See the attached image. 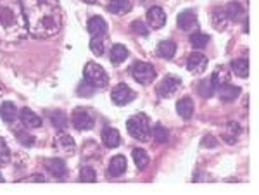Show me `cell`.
Segmentation results:
<instances>
[{
  "mask_svg": "<svg viewBox=\"0 0 259 195\" xmlns=\"http://www.w3.org/2000/svg\"><path fill=\"white\" fill-rule=\"evenodd\" d=\"M180 88H182V80L171 74V76H166L164 80L159 83V86H157V95H159L161 99H171L177 95Z\"/></svg>",
  "mask_w": 259,
  "mask_h": 195,
  "instance_id": "7",
  "label": "cell"
},
{
  "mask_svg": "<svg viewBox=\"0 0 259 195\" xmlns=\"http://www.w3.org/2000/svg\"><path fill=\"white\" fill-rule=\"evenodd\" d=\"M227 128H228L230 133L225 135V140H227L228 143H233L237 140V136H239V133H240V128H239V124H237V123H228Z\"/></svg>",
  "mask_w": 259,
  "mask_h": 195,
  "instance_id": "33",
  "label": "cell"
},
{
  "mask_svg": "<svg viewBox=\"0 0 259 195\" xmlns=\"http://www.w3.org/2000/svg\"><path fill=\"white\" fill-rule=\"evenodd\" d=\"M45 168L49 169V173L54 178H64L66 175H68V166H66L64 161L57 159V157L45 161Z\"/></svg>",
  "mask_w": 259,
  "mask_h": 195,
  "instance_id": "14",
  "label": "cell"
},
{
  "mask_svg": "<svg viewBox=\"0 0 259 195\" xmlns=\"http://www.w3.org/2000/svg\"><path fill=\"white\" fill-rule=\"evenodd\" d=\"M90 51L95 54V56H102L104 54V41H102V38H92V41H90Z\"/></svg>",
  "mask_w": 259,
  "mask_h": 195,
  "instance_id": "37",
  "label": "cell"
},
{
  "mask_svg": "<svg viewBox=\"0 0 259 195\" xmlns=\"http://www.w3.org/2000/svg\"><path fill=\"white\" fill-rule=\"evenodd\" d=\"M24 181H45V178L41 175H33V176H28Z\"/></svg>",
  "mask_w": 259,
  "mask_h": 195,
  "instance_id": "40",
  "label": "cell"
},
{
  "mask_svg": "<svg viewBox=\"0 0 259 195\" xmlns=\"http://www.w3.org/2000/svg\"><path fill=\"white\" fill-rule=\"evenodd\" d=\"M126 130L128 133L133 136L135 140L140 142H147L150 136V121L145 114H135L126 121Z\"/></svg>",
  "mask_w": 259,
  "mask_h": 195,
  "instance_id": "3",
  "label": "cell"
},
{
  "mask_svg": "<svg viewBox=\"0 0 259 195\" xmlns=\"http://www.w3.org/2000/svg\"><path fill=\"white\" fill-rule=\"evenodd\" d=\"M152 136H154V140H156L157 143H166V142H168V138H169V131L166 130L162 124H154Z\"/></svg>",
  "mask_w": 259,
  "mask_h": 195,
  "instance_id": "30",
  "label": "cell"
},
{
  "mask_svg": "<svg viewBox=\"0 0 259 195\" xmlns=\"http://www.w3.org/2000/svg\"><path fill=\"white\" fill-rule=\"evenodd\" d=\"M87 30H89L92 38H97V36H99V38H102V36L107 33V23L100 18V16H95V18H92L89 21V24H87Z\"/></svg>",
  "mask_w": 259,
  "mask_h": 195,
  "instance_id": "13",
  "label": "cell"
},
{
  "mask_svg": "<svg viewBox=\"0 0 259 195\" xmlns=\"http://www.w3.org/2000/svg\"><path fill=\"white\" fill-rule=\"evenodd\" d=\"M147 23L152 30H161L166 24V14L161 7H150L147 11Z\"/></svg>",
  "mask_w": 259,
  "mask_h": 195,
  "instance_id": "12",
  "label": "cell"
},
{
  "mask_svg": "<svg viewBox=\"0 0 259 195\" xmlns=\"http://www.w3.org/2000/svg\"><path fill=\"white\" fill-rule=\"evenodd\" d=\"M187 68H189V71L194 74H202L207 68V57L200 52L190 54L189 61H187Z\"/></svg>",
  "mask_w": 259,
  "mask_h": 195,
  "instance_id": "9",
  "label": "cell"
},
{
  "mask_svg": "<svg viewBox=\"0 0 259 195\" xmlns=\"http://www.w3.org/2000/svg\"><path fill=\"white\" fill-rule=\"evenodd\" d=\"M111 97H112V102H114L116 106H126V104L135 101L137 95H135V92H133V90L130 88L128 85H124V83H119L118 86H114Z\"/></svg>",
  "mask_w": 259,
  "mask_h": 195,
  "instance_id": "8",
  "label": "cell"
},
{
  "mask_svg": "<svg viewBox=\"0 0 259 195\" xmlns=\"http://www.w3.org/2000/svg\"><path fill=\"white\" fill-rule=\"evenodd\" d=\"M49 119L57 130H64V128L68 126V116L62 113V111H50Z\"/></svg>",
  "mask_w": 259,
  "mask_h": 195,
  "instance_id": "25",
  "label": "cell"
},
{
  "mask_svg": "<svg viewBox=\"0 0 259 195\" xmlns=\"http://www.w3.org/2000/svg\"><path fill=\"white\" fill-rule=\"evenodd\" d=\"M177 52V43L173 40H162L159 45H157V54L164 59H171Z\"/></svg>",
  "mask_w": 259,
  "mask_h": 195,
  "instance_id": "23",
  "label": "cell"
},
{
  "mask_svg": "<svg viewBox=\"0 0 259 195\" xmlns=\"http://www.w3.org/2000/svg\"><path fill=\"white\" fill-rule=\"evenodd\" d=\"M83 76H85V81L90 83L95 88H104V86L109 83V76L104 71L102 66L95 64V62H89L83 69Z\"/></svg>",
  "mask_w": 259,
  "mask_h": 195,
  "instance_id": "4",
  "label": "cell"
},
{
  "mask_svg": "<svg viewBox=\"0 0 259 195\" xmlns=\"http://www.w3.org/2000/svg\"><path fill=\"white\" fill-rule=\"evenodd\" d=\"M225 12H227L228 19H232V21H239L240 18H244V9H242V6L239 2H230Z\"/></svg>",
  "mask_w": 259,
  "mask_h": 195,
  "instance_id": "29",
  "label": "cell"
},
{
  "mask_svg": "<svg viewBox=\"0 0 259 195\" xmlns=\"http://www.w3.org/2000/svg\"><path fill=\"white\" fill-rule=\"evenodd\" d=\"M0 181H4V176L2 175H0Z\"/></svg>",
  "mask_w": 259,
  "mask_h": 195,
  "instance_id": "43",
  "label": "cell"
},
{
  "mask_svg": "<svg viewBox=\"0 0 259 195\" xmlns=\"http://www.w3.org/2000/svg\"><path fill=\"white\" fill-rule=\"evenodd\" d=\"M16 135H18L19 143H23L24 147H31V145L35 143V136L30 135V133H26V131L18 130V131H16Z\"/></svg>",
  "mask_w": 259,
  "mask_h": 195,
  "instance_id": "35",
  "label": "cell"
},
{
  "mask_svg": "<svg viewBox=\"0 0 259 195\" xmlns=\"http://www.w3.org/2000/svg\"><path fill=\"white\" fill-rule=\"evenodd\" d=\"M71 123H73V126L76 128L78 131H87L94 128L95 119L89 109L76 107V109L73 111V114H71Z\"/></svg>",
  "mask_w": 259,
  "mask_h": 195,
  "instance_id": "6",
  "label": "cell"
},
{
  "mask_svg": "<svg viewBox=\"0 0 259 195\" xmlns=\"http://www.w3.org/2000/svg\"><path fill=\"white\" fill-rule=\"evenodd\" d=\"M100 138H102V142L107 149H116L121 143V135L116 128H104Z\"/></svg>",
  "mask_w": 259,
  "mask_h": 195,
  "instance_id": "15",
  "label": "cell"
},
{
  "mask_svg": "<svg viewBox=\"0 0 259 195\" xmlns=\"http://www.w3.org/2000/svg\"><path fill=\"white\" fill-rule=\"evenodd\" d=\"M28 35L19 0H0V40L19 41Z\"/></svg>",
  "mask_w": 259,
  "mask_h": 195,
  "instance_id": "2",
  "label": "cell"
},
{
  "mask_svg": "<svg viewBox=\"0 0 259 195\" xmlns=\"http://www.w3.org/2000/svg\"><path fill=\"white\" fill-rule=\"evenodd\" d=\"M126 57H128V48L119 43H116L109 52V59L111 62H114V64H121Z\"/></svg>",
  "mask_w": 259,
  "mask_h": 195,
  "instance_id": "24",
  "label": "cell"
},
{
  "mask_svg": "<svg viewBox=\"0 0 259 195\" xmlns=\"http://www.w3.org/2000/svg\"><path fill=\"white\" fill-rule=\"evenodd\" d=\"M177 113L182 116L183 119H190L194 114V101L190 97H183L180 99L177 104Z\"/></svg>",
  "mask_w": 259,
  "mask_h": 195,
  "instance_id": "20",
  "label": "cell"
},
{
  "mask_svg": "<svg viewBox=\"0 0 259 195\" xmlns=\"http://www.w3.org/2000/svg\"><path fill=\"white\" fill-rule=\"evenodd\" d=\"M232 71L240 78H247L249 76V61L247 59L232 61Z\"/></svg>",
  "mask_w": 259,
  "mask_h": 195,
  "instance_id": "26",
  "label": "cell"
},
{
  "mask_svg": "<svg viewBox=\"0 0 259 195\" xmlns=\"http://www.w3.org/2000/svg\"><path fill=\"white\" fill-rule=\"evenodd\" d=\"M54 147L57 149L59 152H64V154H74V149H76V145H74V140L71 138V135L64 133V131H59V135L56 136V140H54Z\"/></svg>",
  "mask_w": 259,
  "mask_h": 195,
  "instance_id": "10",
  "label": "cell"
},
{
  "mask_svg": "<svg viewBox=\"0 0 259 195\" xmlns=\"http://www.w3.org/2000/svg\"><path fill=\"white\" fill-rule=\"evenodd\" d=\"M132 157H133V161H135V164L139 169H145L149 166V156L144 149H133Z\"/></svg>",
  "mask_w": 259,
  "mask_h": 195,
  "instance_id": "27",
  "label": "cell"
},
{
  "mask_svg": "<svg viewBox=\"0 0 259 195\" xmlns=\"http://www.w3.org/2000/svg\"><path fill=\"white\" fill-rule=\"evenodd\" d=\"M126 171V159L123 156H116L111 159L109 168H107V175L112 178H118Z\"/></svg>",
  "mask_w": 259,
  "mask_h": 195,
  "instance_id": "16",
  "label": "cell"
},
{
  "mask_svg": "<svg viewBox=\"0 0 259 195\" xmlns=\"http://www.w3.org/2000/svg\"><path fill=\"white\" fill-rule=\"evenodd\" d=\"M19 118H21V123H23L26 128H40L41 126V118L36 116L31 109H28V107L21 109Z\"/></svg>",
  "mask_w": 259,
  "mask_h": 195,
  "instance_id": "17",
  "label": "cell"
},
{
  "mask_svg": "<svg viewBox=\"0 0 259 195\" xmlns=\"http://www.w3.org/2000/svg\"><path fill=\"white\" fill-rule=\"evenodd\" d=\"M197 90L204 99H209V97H212V93H214V86H212L211 80H202L199 83Z\"/></svg>",
  "mask_w": 259,
  "mask_h": 195,
  "instance_id": "32",
  "label": "cell"
},
{
  "mask_svg": "<svg viewBox=\"0 0 259 195\" xmlns=\"http://www.w3.org/2000/svg\"><path fill=\"white\" fill-rule=\"evenodd\" d=\"M218 95L223 102H233L240 95V88L239 86H233V85L225 83V85H221L218 88Z\"/></svg>",
  "mask_w": 259,
  "mask_h": 195,
  "instance_id": "19",
  "label": "cell"
},
{
  "mask_svg": "<svg viewBox=\"0 0 259 195\" xmlns=\"http://www.w3.org/2000/svg\"><path fill=\"white\" fill-rule=\"evenodd\" d=\"M11 161V152L9 147H7L6 140L0 136V164H7Z\"/></svg>",
  "mask_w": 259,
  "mask_h": 195,
  "instance_id": "34",
  "label": "cell"
},
{
  "mask_svg": "<svg viewBox=\"0 0 259 195\" xmlns=\"http://www.w3.org/2000/svg\"><path fill=\"white\" fill-rule=\"evenodd\" d=\"M209 40H211L209 35H204V33H197V31L190 36V43H192V47H194V48H204Z\"/></svg>",
  "mask_w": 259,
  "mask_h": 195,
  "instance_id": "31",
  "label": "cell"
},
{
  "mask_svg": "<svg viewBox=\"0 0 259 195\" xmlns=\"http://www.w3.org/2000/svg\"><path fill=\"white\" fill-rule=\"evenodd\" d=\"M83 2H87V4H97V0H83Z\"/></svg>",
  "mask_w": 259,
  "mask_h": 195,
  "instance_id": "42",
  "label": "cell"
},
{
  "mask_svg": "<svg viewBox=\"0 0 259 195\" xmlns=\"http://www.w3.org/2000/svg\"><path fill=\"white\" fill-rule=\"evenodd\" d=\"M209 80H211V83H212V86H214V88H220L221 85L228 83V80H230L228 69L225 68V66H218V68L214 69V73H212V76L209 78Z\"/></svg>",
  "mask_w": 259,
  "mask_h": 195,
  "instance_id": "22",
  "label": "cell"
},
{
  "mask_svg": "<svg viewBox=\"0 0 259 195\" xmlns=\"http://www.w3.org/2000/svg\"><path fill=\"white\" fill-rule=\"evenodd\" d=\"M132 7H133V0H111L107 9H109L111 14L121 16L132 11Z\"/></svg>",
  "mask_w": 259,
  "mask_h": 195,
  "instance_id": "18",
  "label": "cell"
},
{
  "mask_svg": "<svg viewBox=\"0 0 259 195\" xmlns=\"http://www.w3.org/2000/svg\"><path fill=\"white\" fill-rule=\"evenodd\" d=\"M202 145H209V147H214L216 142H214V140H211V136H204Z\"/></svg>",
  "mask_w": 259,
  "mask_h": 195,
  "instance_id": "41",
  "label": "cell"
},
{
  "mask_svg": "<svg viewBox=\"0 0 259 195\" xmlns=\"http://www.w3.org/2000/svg\"><path fill=\"white\" fill-rule=\"evenodd\" d=\"M0 118L4 119V123H14L16 118H18V109L12 102H4L0 106Z\"/></svg>",
  "mask_w": 259,
  "mask_h": 195,
  "instance_id": "21",
  "label": "cell"
},
{
  "mask_svg": "<svg viewBox=\"0 0 259 195\" xmlns=\"http://www.w3.org/2000/svg\"><path fill=\"white\" fill-rule=\"evenodd\" d=\"M80 180L81 181H89V183H92V181H95V171L92 166H83L81 171H80Z\"/></svg>",
  "mask_w": 259,
  "mask_h": 195,
  "instance_id": "36",
  "label": "cell"
},
{
  "mask_svg": "<svg viewBox=\"0 0 259 195\" xmlns=\"http://www.w3.org/2000/svg\"><path fill=\"white\" fill-rule=\"evenodd\" d=\"M132 74L135 78V81H139L140 85H150L156 80V69L149 62H135L132 66Z\"/></svg>",
  "mask_w": 259,
  "mask_h": 195,
  "instance_id": "5",
  "label": "cell"
},
{
  "mask_svg": "<svg viewBox=\"0 0 259 195\" xmlns=\"http://www.w3.org/2000/svg\"><path fill=\"white\" fill-rule=\"evenodd\" d=\"M132 31L135 33V35H149V28L145 26L144 23H142V21L139 19V21H133L132 23Z\"/></svg>",
  "mask_w": 259,
  "mask_h": 195,
  "instance_id": "38",
  "label": "cell"
},
{
  "mask_svg": "<svg viewBox=\"0 0 259 195\" xmlns=\"http://www.w3.org/2000/svg\"><path fill=\"white\" fill-rule=\"evenodd\" d=\"M228 16L225 11H216L214 14H212V24H214V28L218 31H225L228 26Z\"/></svg>",
  "mask_w": 259,
  "mask_h": 195,
  "instance_id": "28",
  "label": "cell"
},
{
  "mask_svg": "<svg viewBox=\"0 0 259 195\" xmlns=\"http://www.w3.org/2000/svg\"><path fill=\"white\" fill-rule=\"evenodd\" d=\"M28 31L36 38L56 36L62 28L59 0H19Z\"/></svg>",
  "mask_w": 259,
  "mask_h": 195,
  "instance_id": "1",
  "label": "cell"
},
{
  "mask_svg": "<svg viewBox=\"0 0 259 195\" xmlns=\"http://www.w3.org/2000/svg\"><path fill=\"white\" fill-rule=\"evenodd\" d=\"M177 24L180 30L183 31H192V30H197V16H195L194 11H183L182 14L177 18Z\"/></svg>",
  "mask_w": 259,
  "mask_h": 195,
  "instance_id": "11",
  "label": "cell"
},
{
  "mask_svg": "<svg viewBox=\"0 0 259 195\" xmlns=\"http://www.w3.org/2000/svg\"><path fill=\"white\" fill-rule=\"evenodd\" d=\"M94 90H95V86H92L90 83H83V85H80V88H78V93L87 95V97H92Z\"/></svg>",
  "mask_w": 259,
  "mask_h": 195,
  "instance_id": "39",
  "label": "cell"
}]
</instances>
